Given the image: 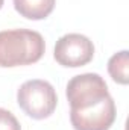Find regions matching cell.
Wrapping results in <instances>:
<instances>
[{
  "label": "cell",
  "instance_id": "6da1fadb",
  "mask_svg": "<svg viewBox=\"0 0 129 130\" xmlns=\"http://www.w3.org/2000/svg\"><path fill=\"white\" fill-rule=\"evenodd\" d=\"M46 50L41 33L29 29L0 32V67L11 68L38 62Z\"/></svg>",
  "mask_w": 129,
  "mask_h": 130
},
{
  "label": "cell",
  "instance_id": "7a4b0ae2",
  "mask_svg": "<svg viewBox=\"0 0 129 130\" xmlns=\"http://www.w3.org/2000/svg\"><path fill=\"white\" fill-rule=\"evenodd\" d=\"M17 103L20 109L33 120H44L50 117L58 104L55 88L41 79L24 82L17 91Z\"/></svg>",
  "mask_w": 129,
  "mask_h": 130
},
{
  "label": "cell",
  "instance_id": "3957f363",
  "mask_svg": "<svg viewBox=\"0 0 129 130\" xmlns=\"http://www.w3.org/2000/svg\"><path fill=\"white\" fill-rule=\"evenodd\" d=\"M67 100L70 110H87L111 97L106 82L97 73L74 76L67 83Z\"/></svg>",
  "mask_w": 129,
  "mask_h": 130
},
{
  "label": "cell",
  "instance_id": "277c9868",
  "mask_svg": "<svg viewBox=\"0 0 129 130\" xmlns=\"http://www.w3.org/2000/svg\"><path fill=\"white\" fill-rule=\"evenodd\" d=\"M53 56L62 67H82L87 65L94 56V44L90 38L81 33H67L55 44Z\"/></svg>",
  "mask_w": 129,
  "mask_h": 130
},
{
  "label": "cell",
  "instance_id": "5b68a950",
  "mask_svg": "<svg viewBox=\"0 0 129 130\" xmlns=\"http://www.w3.org/2000/svg\"><path fill=\"white\" fill-rule=\"evenodd\" d=\"M70 121L74 130H109L115 121V103L108 97L87 110H70Z\"/></svg>",
  "mask_w": 129,
  "mask_h": 130
},
{
  "label": "cell",
  "instance_id": "8992f818",
  "mask_svg": "<svg viewBox=\"0 0 129 130\" xmlns=\"http://www.w3.org/2000/svg\"><path fill=\"white\" fill-rule=\"evenodd\" d=\"M56 0H14L15 11L28 20H43L49 17Z\"/></svg>",
  "mask_w": 129,
  "mask_h": 130
},
{
  "label": "cell",
  "instance_id": "52a82bcc",
  "mask_svg": "<svg viewBox=\"0 0 129 130\" xmlns=\"http://www.w3.org/2000/svg\"><path fill=\"white\" fill-rule=\"evenodd\" d=\"M128 62L129 55L128 50H122L115 55H112L108 61V73L112 77L114 82L120 85H128L129 74H128Z\"/></svg>",
  "mask_w": 129,
  "mask_h": 130
},
{
  "label": "cell",
  "instance_id": "ba28073f",
  "mask_svg": "<svg viewBox=\"0 0 129 130\" xmlns=\"http://www.w3.org/2000/svg\"><path fill=\"white\" fill-rule=\"evenodd\" d=\"M0 130H21L18 120L12 112L0 107Z\"/></svg>",
  "mask_w": 129,
  "mask_h": 130
},
{
  "label": "cell",
  "instance_id": "9c48e42d",
  "mask_svg": "<svg viewBox=\"0 0 129 130\" xmlns=\"http://www.w3.org/2000/svg\"><path fill=\"white\" fill-rule=\"evenodd\" d=\"M3 2H5V0H0V9H2V6H3Z\"/></svg>",
  "mask_w": 129,
  "mask_h": 130
}]
</instances>
